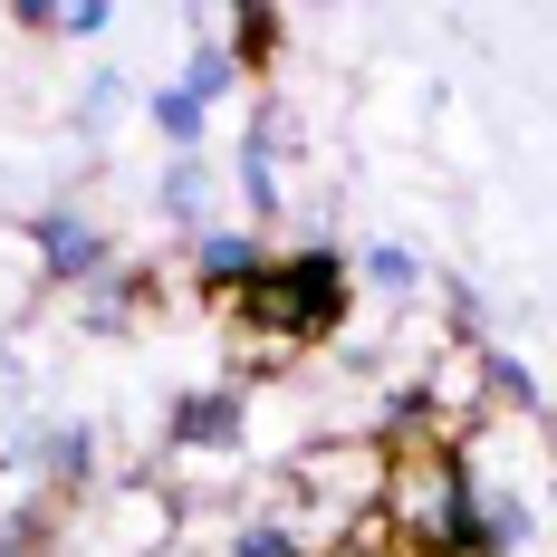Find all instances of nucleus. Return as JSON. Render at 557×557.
Listing matches in <instances>:
<instances>
[{
    "label": "nucleus",
    "mask_w": 557,
    "mask_h": 557,
    "mask_svg": "<svg viewBox=\"0 0 557 557\" xmlns=\"http://www.w3.org/2000/svg\"><path fill=\"white\" fill-rule=\"evenodd\" d=\"M385 529L423 557H491L481 539V481H471V451L423 433V443L385 451Z\"/></svg>",
    "instance_id": "f257e3e1"
},
{
    "label": "nucleus",
    "mask_w": 557,
    "mask_h": 557,
    "mask_svg": "<svg viewBox=\"0 0 557 557\" xmlns=\"http://www.w3.org/2000/svg\"><path fill=\"white\" fill-rule=\"evenodd\" d=\"M346 298H356V278L336 250H288V260H260V278L231 298V318L260 346H327L346 327Z\"/></svg>",
    "instance_id": "f03ea898"
},
{
    "label": "nucleus",
    "mask_w": 557,
    "mask_h": 557,
    "mask_svg": "<svg viewBox=\"0 0 557 557\" xmlns=\"http://www.w3.org/2000/svg\"><path fill=\"white\" fill-rule=\"evenodd\" d=\"M29 250H39V278H58V288H97L107 278V231L87 222L77 202H49L29 222Z\"/></svg>",
    "instance_id": "7ed1b4c3"
},
{
    "label": "nucleus",
    "mask_w": 557,
    "mask_h": 557,
    "mask_svg": "<svg viewBox=\"0 0 557 557\" xmlns=\"http://www.w3.org/2000/svg\"><path fill=\"white\" fill-rule=\"evenodd\" d=\"M173 443H183V451H231V443H240V385L173 394Z\"/></svg>",
    "instance_id": "20e7f679"
},
{
    "label": "nucleus",
    "mask_w": 557,
    "mask_h": 557,
    "mask_svg": "<svg viewBox=\"0 0 557 557\" xmlns=\"http://www.w3.org/2000/svg\"><path fill=\"white\" fill-rule=\"evenodd\" d=\"M278 125H288V115L260 107V115H250V135H240V193H250V212H260V222L288 212V202H278Z\"/></svg>",
    "instance_id": "39448f33"
},
{
    "label": "nucleus",
    "mask_w": 557,
    "mask_h": 557,
    "mask_svg": "<svg viewBox=\"0 0 557 557\" xmlns=\"http://www.w3.org/2000/svg\"><path fill=\"white\" fill-rule=\"evenodd\" d=\"M260 260H270V250H260L250 231H202V240H193V270L212 278L222 298H240V288L260 278Z\"/></svg>",
    "instance_id": "423d86ee"
},
{
    "label": "nucleus",
    "mask_w": 557,
    "mask_h": 557,
    "mask_svg": "<svg viewBox=\"0 0 557 557\" xmlns=\"http://www.w3.org/2000/svg\"><path fill=\"white\" fill-rule=\"evenodd\" d=\"M29 461L49 471L58 491H77V481L97 471V423H39V433H29Z\"/></svg>",
    "instance_id": "0eeeda50"
},
{
    "label": "nucleus",
    "mask_w": 557,
    "mask_h": 557,
    "mask_svg": "<svg viewBox=\"0 0 557 557\" xmlns=\"http://www.w3.org/2000/svg\"><path fill=\"white\" fill-rule=\"evenodd\" d=\"M278 39H288V20H278L270 0H240V10H231V67H240V77L278 67Z\"/></svg>",
    "instance_id": "6e6552de"
},
{
    "label": "nucleus",
    "mask_w": 557,
    "mask_h": 557,
    "mask_svg": "<svg viewBox=\"0 0 557 557\" xmlns=\"http://www.w3.org/2000/svg\"><path fill=\"white\" fill-rule=\"evenodd\" d=\"M481 356V404H500V413H529L539 423V375L509 356V346H471Z\"/></svg>",
    "instance_id": "1a4fd4ad"
},
{
    "label": "nucleus",
    "mask_w": 557,
    "mask_h": 557,
    "mask_svg": "<svg viewBox=\"0 0 557 557\" xmlns=\"http://www.w3.org/2000/svg\"><path fill=\"white\" fill-rule=\"evenodd\" d=\"M202 202H212V173H202V154H173L164 193H154V212H164V222H202Z\"/></svg>",
    "instance_id": "9d476101"
},
{
    "label": "nucleus",
    "mask_w": 557,
    "mask_h": 557,
    "mask_svg": "<svg viewBox=\"0 0 557 557\" xmlns=\"http://www.w3.org/2000/svg\"><path fill=\"white\" fill-rule=\"evenodd\" d=\"M231 77H240V67H231L222 39H193V58H183V77H173V87H183L193 107H212V97H231Z\"/></svg>",
    "instance_id": "9b49d317"
},
{
    "label": "nucleus",
    "mask_w": 557,
    "mask_h": 557,
    "mask_svg": "<svg viewBox=\"0 0 557 557\" xmlns=\"http://www.w3.org/2000/svg\"><path fill=\"white\" fill-rule=\"evenodd\" d=\"M154 135H164L173 154H193V145H202V125H212V107H193V97H183V87H154Z\"/></svg>",
    "instance_id": "f8f14e48"
},
{
    "label": "nucleus",
    "mask_w": 557,
    "mask_h": 557,
    "mask_svg": "<svg viewBox=\"0 0 557 557\" xmlns=\"http://www.w3.org/2000/svg\"><path fill=\"white\" fill-rule=\"evenodd\" d=\"M366 278H375V288H385V298H404V288H413V278H423V260H413V250H404V240H375V250H366Z\"/></svg>",
    "instance_id": "ddd939ff"
},
{
    "label": "nucleus",
    "mask_w": 557,
    "mask_h": 557,
    "mask_svg": "<svg viewBox=\"0 0 557 557\" xmlns=\"http://www.w3.org/2000/svg\"><path fill=\"white\" fill-rule=\"evenodd\" d=\"M115 107H125V77H115V67H97V77H87V97H77V125L97 135V125H107Z\"/></svg>",
    "instance_id": "4468645a"
},
{
    "label": "nucleus",
    "mask_w": 557,
    "mask_h": 557,
    "mask_svg": "<svg viewBox=\"0 0 557 557\" xmlns=\"http://www.w3.org/2000/svg\"><path fill=\"white\" fill-rule=\"evenodd\" d=\"M231 557H308L288 529H270V519H250V529H231Z\"/></svg>",
    "instance_id": "2eb2a0df"
},
{
    "label": "nucleus",
    "mask_w": 557,
    "mask_h": 557,
    "mask_svg": "<svg viewBox=\"0 0 557 557\" xmlns=\"http://www.w3.org/2000/svg\"><path fill=\"white\" fill-rule=\"evenodd\" d=\"M548 481H557V423H548Z\"/></svg>",
    "instance_id": "dca6fc26"
},
{
    "label": "nucleus",
    "mask_w": 557,
    "mask_h": 557,
    "mask_svg": "<svg viewBox=\"0 0 557 557\" xmlns=\"http://www.w3.org/2000/svg\"><path fill=\"white\" fill-rule=\"evenodd\" d=\"M0 557H10V548H0Z\"/></svg>",
    "instance_id": "f3484780"
}]
</instances>
